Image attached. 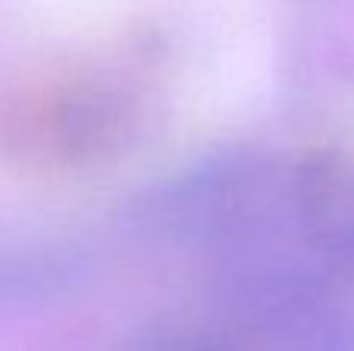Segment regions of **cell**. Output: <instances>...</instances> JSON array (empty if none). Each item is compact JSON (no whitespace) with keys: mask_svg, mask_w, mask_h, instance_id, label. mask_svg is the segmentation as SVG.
Returning <instances> with one entry per match:
<instances>
[{"mask_svg":"<svg viewBox=\"0 0 354 351\" xmlns=\"http://www.w3.org/2000/svg\"><path fill=\"white\" fill-rule=\"evenodd\" d=\"M301 351H354V311L336 305L311 330Z\"/></svg>","mask_w":354,"mask_h":351,"instance_id":"2","label":"cell"},{"mask_svg":"<svg viewBox=\"0 0 354 351\" xmlns=\"http://www.w3.org/2000/svg\"><path fill=\"white\" fill-rule=\"evenodd\" d=\"M289 227L299 249L339 290H354V165L314 155L286 174Z\"/></svg>","mask_w":354,"mask_h":351,"instance_id":"1","label":"cell"}]
</instances>
